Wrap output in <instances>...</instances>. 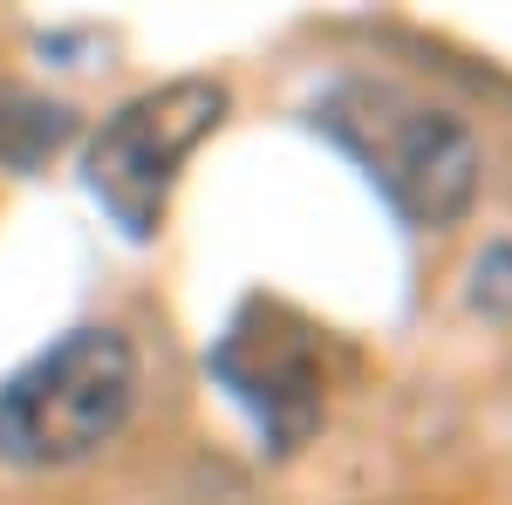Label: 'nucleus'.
<instances>
[{"instance_id": "nucleus-1", "label": "nucleus", "mask_w": 512, "mask_h": 505, "mask_svg": "<svg viewBox=\"0 0 512 505\" xmlns=\"http://www.w3.org/2000/svg\"><path fill=\"white\" fill-rule=\"evenodd\" d=\"M315 123L342 144V151L369 171V185L396 205L403 226L444 233L472 212L478 198V144L472 130L424 103L417 89L396 82H335L315 103Z\"/></svg>"}, {"instance_id": "nucleus-2", "label": "nucleus", "mask_w": 512, "mask_h": 505, "mask_svg": "<svg viewBox=\"0 0 512 505\" xmlns=\"http://www.w3.org/2000/svg\"><path fill=\"white\" fill-rule=\"evenodd\" d=\"M137 410V349L117 328H76L0 389V458L28 471L82 465Z\"/></svg>"}, {"instance_id": "nucleus-3", "label": "nucleus", "mask_w": 512, "mask_h": 505, "mask_svg": "<svg viewBox=\"0 0 512 505\" xmlns=\"http://www.w3.org/2000/svg\"><path fill=\"white\" fill-rule=\"evenodd\" d=\"M219 117H226V82L178 76V82H158V89L130 96L117 117L96 130L89 192L103 198V212L130 239H151L164 226V205H171V185H178L185 157L219 130Z\"/></svg>"}, {"instance_id": "nucleus-4", "label": "nucleus", "mask_w": 512, "mask_h": 505, "mask_svg": "<svg viewBox=\"0 0 512 505\" xmlns=\"http://www.w3.org/2000/svg\"><path fill=\"white\" fill-rule=\"evenodd\" d=\"M212 376L253 410V424L294 451L321 424V349L315 328L274 301H246L226 342L212 349Z\"/></svg>"}, {"instance_id": "nucleus-5", "label": "nucleus", "mask_w": 512, "mask_h": 505, "mask_svg": "<svg viewBox=\"0 0 512 505\" xmlns=\"http://www.w3.org/2000/svg\"><path fill=\"white\" fill-rule=\"evenodd\" d=\"M69 130H76V117H69L62 103L0 82V164H21V171H28V164H41V157L62 151Z\"/></svg>"}, {"instance_id": "nucleus-6", "label": "nucleus", "mask_w": 512, "mask_h": 505, "mask_svg": "<svg viewBox=\"0 0 512 505\" xmlns=\"http://www.w3.org/2000/svg\"><path fill=\"white\" fill-rule=\"evenodd\" d=\"M472 308L512 328V246H485L472 267Z\"/></svg>"}]
</instances>
